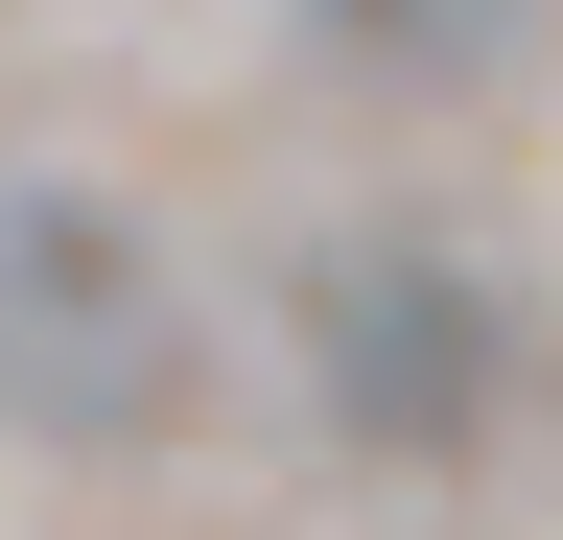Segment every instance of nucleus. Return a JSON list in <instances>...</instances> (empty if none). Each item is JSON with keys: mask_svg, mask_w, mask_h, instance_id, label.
<instances>
[{"mask_svg": "<svg viewBox=\"0 0 563 540\" xmlns=\"http://www.w3.org/2000/svg\"><path fill=\"white\" fill-rule=\"evenodd\" d=\"M282 353H306V423H329V447H376V470H470L493 423H517L540 329H517V283H493L470 235L352 212L306 283H282Z\"/></svg>", "mask_w": 563, "mask_h": 540, "instance_id": "nucleus-1", "label": "nucleus"}, {"mask_svg": "<svg viewBox=\"0 0 563 540\" xmlns=\"http://www.w3.org/2000/svg\"><path fill=\"white\" fill-rule=\"evenodd\" d=\"M306 24H329V71H376V95H470L540 0H306Z\"/></svg>", "mask_w": 563, "mask_h": 540, "instance_id": "nucleus-3", "label": "nucleus"}, {"mask_svg": "<svg viewBox=\"0 0 563 540\" xmlns=\"http://www.w3.org/2000/svg\"><path fill=\"white\" fill-rule=\"evenodd\" d=\"M0 423L24 447H165L188 423V283L118 188H0Z\"/></svg>", "mask_w": 563, "mask_h": 540, "instance_id": "nucleus-2", "label": "nucleus"}]
</instances>
